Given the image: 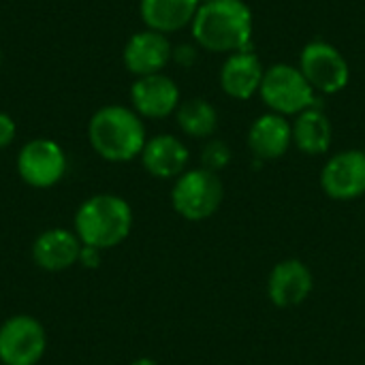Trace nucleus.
<instances>
[{
    "instance_id": "nucleus-7",
    "label": "nucleus",
    "mask_w": 365,
    "mask_h": 365,
    "mask_svg": "<svg viewBox=\"0 0 365 365\" xmlns=\"http://www.w3.org/2000/svg\"><path fill=\"white\" fill-rule=\"evenodd\" d=\"M47 349V334L43 325L28 317L17 314L0 327V361L4 365H36Z\"/></svg>"
},
{
    "instance_id": "nucleus-23",
    "label": "nucleus",
    "mask_w": 365,
    "mask_h": 365,
    "mask_svg": "<svg viewBox=\"0 0 365 365\" xmlns=\"http://www.w3.org/2000/svg\"><path fill=\"white\" fill-rule=\"evenodd\" d=\"M130 365H158L154 359H150V357H141V359H135Z\"/></svg>"
},
{
    "instance_id": "nucleus-19",
    "label": "nucleus",
    "mask_w": 365,
    "mask_h": 365,
    "mask_svg": "<svg viewBox=\"0 0 365 365\" xmlns=\"http://www.w3.org/2000/svg\"><path fill=\"white\" fill-rule=\"evenodd\" d=\"M175 120L182 133L192 139L212 137L218 126V113L214 105H210L205 98H188L180 103L175 111Z\"/></svg>"
},
{
    "instance_id": "nucleus-10",
    "label": "nucleus",
    "mask_w": 365,
    "mask_h": 365,
    "mask_svg": "<svg viewBox=\"0 0 365 365\" xmlns=\"http://www.w3.org/2000/svg\"><path fill=\"white\" fill-rule=\"evenodd\" d=\"M171 58H173V47L167 34L150 30V28L135 32L126 41L124 51H122L126 71L137 77L163 73Z\"/></svg>"
},
{
    "instance_id": "nucleus-24",
    "label": "nucleus",
    "mask_w": 365,
    "mask_h": 365,
    "mask_svg": "<svg viewBox=\"0 0 365 365\" xmlns=\"http://www.w3.org/2000/svg\"><path fill=\"white\" fill-rule=\"evenodd\" d=\"M0 64H2V51H0Z\"/></svg>"
},
{
    "instance_id": "nucleus-14",
    "label": "nucleus",
    "mask_w": 365,
    "mask_h": 365,
    "mask_svg": "<svg viewBox=\"0 0 365 365\" xmlns=\"http://www.w3.org/2000/svg\"><path fill=\"white\" fill-rule=\"evenodd\" d=\"M188 158V148L173 135H156L148 139L141 152L143 169L158 180L180 178L186 171Z\"/></svg>"
},
{
    "instance_id": "nucleus-21",
    "label": "nucleus",
    "mask_w": 365,
    "mask_h": 365,
    "mask_svg": "<svg viewBox=\"0 0 365 365\" xmlns=\"http://www.w3.org/2000/svg\"><path fill=\"white\" fill-rule=\"evenodd\" d=\"M15 133H17V128H15L13 118L9 113L0 111V150H4V148H9L13 143Z\"/></svg>"
},
{
    "instance_id": "nucleus-25",
    "label": "nucleus",
    "mask_w": 365,
    "mask_h": 365,
    "mask_svg": "<svg viewBox=\"0 0 365 365\" xmlns=\"http://www.w3.org/2000/svg\"><path fill=\"white\" fill-rule=\"evenodd\" d=\"M201 2H205V0H201Z\"/></svg>"
},
{
    "instance_id": "nucleus-20",
    "label": "nucleus",
    "mask_w": 365,
    "mask_h": 365,
    "mask_svg": "<svg viewBox=\"0 0 365 365\" xmlns=\"http://www.w3.org/2000/svg\"><path fill=\"white\" fill-rule=\"evenodd\" d=\"M231 163V148L220 141V139H212L205 143L203 152H201V167L207 171H222L227 165Z\"/></svg>"
},
{
    "instance_id": "nucleus-16",
    "label": "nucleus",
    "mask_w": 365,
    "mask_h": 365,
    "mask_svg": "<svg viewBox=\"0 0 365 365\" xmlns=\"http://www.w3.org/2000/svg\"><path fill=\"white\" fill-rule=\"evenodd\" d=\"M81 242L77 233H71L66 229H49L41 233L32 246V259L34 263L45 272H62L79 263Z\"/></svg>"
},
{
    "instance_id": "nucleus-3",
    "label": "nucleus",
    "mask_w": 365,
    "mask_h": 365,
    "mask_svg": "<svg viewBox=\"0 0 365 365\" xmlns=\"http://www.w3.org/2000/svg\"><path fill=\"white\" fill-rule=\"evenodd\" d=\"M133 229V210L118 195H94L75 214V233L83 246L109 250Z\"/></svg>"
},
{
    "instance_id": "nucleus-13",
    "label": "nucleus",
    "mask_w": 365,
    "mask_h": 365,
    "mask_svg": "<svg viewBox=\"0 0 365 365\" xmlns=\"http://www.w3.org/2000/svg\"><path fill=\"white\" fill-rule=\"evenodd\" d=\"M293 143L291 122L280 113L259 115L248 130V145L259 160H276L289 152Z\"/></svg>"
},
{
    "instance_id": "nucleus-17",
    "label": "nucleus",
    "mask_w": 365,
    "mask_h": 365,
    "mask_svg": "<svg viewBox=\"0 0 365 365\" xmlns=\"http://www.w3.org/2000/svg\"><path fill=\"white\" fill-rule=\"evenodd\" d=\"M201 0H141L139 13L150 30L169 34L192 24Z\"/></svg>"
},
{
    "instance_id": "nucleus-11",
    "label": "nucleus",
    "mask_w": 365,
    "mask_h": 365,
    "mask_svg": "<svg viewBox=\"0 0 365 365\" xmlns=\"http://www.w3.org/2000/svg\"><path fill=\"white\" fill-rule=\"evenodd\" d=\"M312 289L314 276L299 259H284L276 263L267 276V295L276 308H295L304 304Z\"/></svg>"
},
{
    "instance_id": "nucleus-4",
    "label": "nucleus",
    "mask_w": 365,
    "mask_h": 365,
    "mask_svg": "<svg viewBox=\"0 0 365 365\" xmlns=\"http://www.w3.org/2000/svg\"><path fill=\"white\" fill-rule=\"evenodd\" d=\"M225 199V186L218 173L199 169H186L171 188V205L173 210L192 222L212 218Z\"/></svg>"
},
{
    "instance_id": "nucleus-9",
    "label": "nucleus",
    "mask_w": 365,
    "mask_h": 365,
    "mask_svg": "<svg viewBox=\"0 0 365 365\" xmlns=\"http://www.w3.org/2000/svg\"><path fill=\"white\" fill-rule=\"evenodd\" d=\"M321 188L334 201H355L365 195V152L334 154L321 171Z\"/></svg>"
},
{
    "instance_id": "nucleus-12",
    "label": "nucleus",
    "mask_w": 365,
    "mask_h": 365,
    "mask_svg": "<svg viewBox=\"0 0 365 365\" xmlns=\"http://www.w3.org/2000/svg\"><path fill=\"white\" fill-rule=\"evenodd\" d=\"M130 103L141 118L163 120L178 111L180 88L171 77L163 73L137 77L130 88Z\"/></svg>"
},
{
    "instance_id": "nucleus-18",
    "label": "nucleus",
    "mask_w": 365,
    "mask_h": 365,
    "mask_svg": "<svg viewBox=\"0 0 365 365\" xmlns=\"http://www.w3.org/2000/svg\"><path fill=\"white\" fill-rule=\"evenodd\" d=\"M291 128H293V143L308 156H321L331 148V139H334L331 122L317 107L302 111L291 124Z\"/></svg>"
},
{
    "instance_id": "nucleus-5",
    "label": "nucleus",
    "mask_w": 365,
    "mask_h": 365,
    "mask_svg": "<svg viewBox=\"0 0 365 365\" xmlns=\"http://www.w3.org/2000/svg\"><path fill=\"white\" fill-rule=\"evenodd\" d=\"M265 105L280 115H299L314 107V88L308 83L304 73L293 64H272L259 88Z\"/></svg>"
},
{
    "instance_id": "nucleus-2",
    "label": "nucleus",
    "mask_w": 365,
    "mask_h": 365,
    "mask_svg": "<svg viewBox=\"0 0 365 365\" xmlns=\"http://www.w3.org/2000/svg\"><path fill=\"white\" fill-rule=\"evenodd\" d=\"M92 150L109 163H128L141 156L148 141L141 115L124 105L101 107L88 124Z\"/></svg>"
},
{
    "instance_id": "nucleus-1",
    "label": "nucleus",
    "mask_w": 365,
    "mask_h": 365,
    "mask_svg": "<svg viewBox=\"0 0 365 365\" xmlns=\"http://www.w3.org/2000/svg\"><path fill=\"white\" fill-rule=\"evenodd\" d=\"M195 41L214 53L244 51L252 38V11L242 0H205L192 24Z\"/></svg>"
},
{
    "instance_id": "nucleus-6",
    "label": "nucleus",
    "mask_w": 365,
    "mask_h": 365,
    "mask_svg": "<svg viewBox=\"0 0 365 365\" xmlns=\"http://www.w3.org/2000/svg\"><path fill=\"white\" fill-rule=\"evenodd\" d=\"M299 71L304 73L308 83L323 94H336L344 90L351 79L346 58L331 43L325 41H312L302 49Z\"/></svg>"
},
{
    "instance_id": "nucleus-15",
    "label": "nucleus",
    "mask_w": 365,
    "mask_h": 365,
    "mask_svg": "<svg viewBox=\"0 0 365 365\" xmlns=\"http://www.w3.org/2000/svg\"><path fill=\"white\" fill-rule=\"evenodd\" d=\"M263 64L261 60L244 49V51H235L227 58V62L222 64L220 71V86L225 90V94H229L231 98L237 101H248L252 98L263 81Z\"/></svg>"
},
{
    "instance_id": "nucleus-8",
    "label": "nucleus",
    "mask_w": 365,
    "mask_h": 365,
    "mask_svg": "<svg viewBox=\"0 0 365 365\" xmlns=\"http://www.w3.org/2000/svg\"><path fill=\"white\" fill-rule=\"evenodd\" d=\"M17 173L32 188H51L66 173V154L51 139H32L17 154Z\"/></svg>"
},
{
    "instance_id": "nucleus-22",
    "label": "nucleus",
    "mask_w": 365,
    "mask_h": 365,
    "mask_svg": "<svg viewBox=\"0 0 365 365\" xmlns=\"http://www.w3.org/2000/svg\"><path fill=\"white\" fill-rule=\"evenodd\" d=\"M101 252H103V250H98V248H92V246H81V252H79V263H81L83 267H90V269L98 267V263H101Z\"/></svg>"
}]
</instances>
